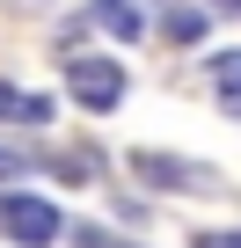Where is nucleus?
Listing matches in <instances>:
<instances>
[{
    "label": "nucleus",
    "instance_id": "1",
    "mask_svg": "<svg viewBox=\"0 0 241 248\" xmlns=\"http://www.w3.org/2000/svg\"><path fill=\"white\" fill-rule=\"evenodd\" d=\"M0 233H8L15 248H44V241H59V233H66V219H59V204H51V197L0 190Z\"/></svg>",
    "mask_w": 241,
    "mask_h": 248
},
{
    "label": "nucleus",
    "instance_id": "2",
    "mask_svg": "<svg viewBox=\"0 0 241 248\" xmlns=\"http://www.w3.org/2000/svg\"><path fill=\"white\" fill-rule=\"evenodd\" d=\"M66 88L80 109H117L125 102V66H110V59H73L66 66Z\"/></svg>",
    "mask_w": 241,
    "mask_h": 248
},
{
    "label": "nucleus",
    "instance_id": "3",
    "mask_svg": "<svg viewBox=\"0 0 241 248\" xmlns=\"http://www.w3.org/2000/svg\"><path fill=\"white\" fill-rule=\"evenodd\" d=\"M80 22H88V30H102V37H117V44H139V37H146V15L132 8V0H88Z\"/></svg>",
    "mask_w": 241,
    "mask_h": 248
},
{
    "label": "nucleus",
    "instance_id": "4",
    "mask_svg": "<svg viewBox=\"0 0 241 248\" xmlns=\"http://www.w3.org/2000/svg\"><path fill=\"white\" fill-rule=\"evenodd\" d=\"M0 124H51V95H37V88H15V80H0Z\"/></svg>",
    "mask_w": 241,
    "mask_h": 248
},
{
    "label": "nucleus",
    "instance_id": "5",
    "mask_svg": "<svg viewBox=\"0 0 241 248\" xmlns=\"http://www.w3.org/2000/svg\"><path fill=\"white\" fill-rule=\"evenodd\" d=\"M205 80L219 88V109L241 117V51H212V73H205Z\"/></svg>",
    "mask_w": 241,
    "mask_h": 248
},
{
    "label": "nucleus",
    "instance_id": "6",
    "mask_svg": "<svg viewBox=\"0 0 241 248\" xmlns=\"http://www.w3.org/2000/svg\"><path fill=\"white\" fill-rule=\"evenodd\" d=\"M161 30H168L176 44H197V37H205V15H197V8H168V15H161Z\"/></svg>",
    "mask_w": 241,
    "mask_h": 248
},
{
    "label": "nucleus",
    "instance_id": "7",
    "mask_svg": "<svg viewBox=\"0 0 241 248\" xmlns=\"http://www.w3.org/2000/svg\"><path fill=\"white\" fill-rule=\"evenodd\" d=\"M22 168H30V161H22V154H8V146H0V183H15V175H22Z\"/></svg>",
    "mask_w": 241,
    "mask_h": 248
},
{
    "label": "nucleus",
    "instance_id": "8",
    "mask_svg": "<svg viewBox=\"0 0 241 248\" xmlns=\"http://www.w3.org/2000/svg\"><path fill=\"white\" fill-rule=\"evenodd\" d=\"M197 248H241V233H197Z\"/></svg>",
    "mask_w": 241,
    "mask_h": 248
},
{
    "label": "nucleus",
    "instance_id": "9",
    "mask_svg": "<svg viewBox=\"0 0 241 248\" xmlns=\"http://www.w3.org/2000/svg\"><path fill=\"white\" fill-rule=\"evenodd\" d=\"M219 8H241V0H219Z\"/></svg>",
    "mask_w": 241,
    "mask_h": 248
}]
</instances>
